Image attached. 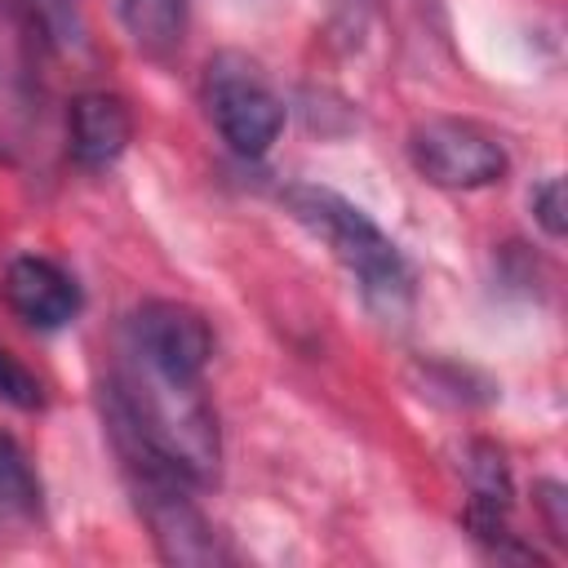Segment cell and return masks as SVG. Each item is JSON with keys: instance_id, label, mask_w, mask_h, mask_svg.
<instances>
[{"instance_id": "obj_1", "label": "cell", "mask_w": 568, "mask_h": 568, "mask_svg": "<svg viewBox=\"0 0 568 568\" xmlns=\"http://www.w3.org/2000/svg\"><path fill=\"white\" fill-rule=\"evenodd\" d=\"M288 213L333 248V257L351 271V280L359 284L364 302L386 315L399 320L408 311L413 297V275L399 257V248L390 244V235H382V226L355 209L351 200H342L328 186H288Z\"/></svg>"}, {"instance_id": "obj_2", "label": "cell", "mask_w": 568, "mask_h": 568, "mask_svg": "<svg viewBox=\"0 0 568 568\" xmlns=\"http://www.w3.org/2000/svg\"><path fill=\"white\" fill-rule=\"evenodd\" d=\"M204 102L231 151L257 160L284 129V102L244 53H217L204 75Z\"/></svg>"}, {"instance_id": "obj_3", "label": "cell", "mask_w": 568, "mask_h": 568, "mask_svg": "<svg viewBox=\"0 0 568 568\" xmlns=\"http://www.w3.org/2000/svg\"><path fill=\"white\" fill-rule=\"evenodd\" d=\"M408 160L413 169L448 191H475V186H493L506 178V146L479 129L475 120H426L408 133Z\"/></svg>"}, {"instance_id": "obj_4", "label": "cell", "mask_w": 568, "mask_h": 568, "mask_svg": "<svg viewBox=\"0 0 568 568\" xmlns=\"http://www.w3.org/2000/svg\"><path fill=\"white\" fill-rule=\"evenodd\" d=\"M124 355H133L138 364L178 377V382H200L209 355H213V333L209 320L186 306V302H142L129 324H124Z\"/></svg>"}, {"instance_id": "obj_5", "label": "cell", "mask_w": 568, "mask_h": 568, "mask_svg": "<svg viewBox=\"0 0 568 568\" xmlns=\"http://www.w3.org/2000/svg\"><path fill=\"white\" fill-rule=\"evenodd\" d=\"M4 297L13 306L18 320H27L31 328H62L80 315V288L75 280L49 262V257H36V253H22L9 262L4 271Z\"/></svg>"}, {"instance_id": "obj_6", "label": "cell", "mask_w": 568, "mask_h": 568, "mask_svg": "<svg viewBox=\"0 0 568 568\" xmlns=\"http://www.w3.org/2000/svg\"><path fill=\"white\" fill-rule=\"evenodd\" d=\"M67 133H71V155L80 169H106L124 155V146L133 138V115H129L124 98L93 89L71 102Z\"/></svg>"}, {"instance_id": "obj_7", "label": "cell", "mask_w": 568, "mask_h": 568, "mask_svg": "<svg viewBox=\"0 0 568 568\" xmlns=\"http://www.w3.org/2000/svg\"><path fill=\"white\" fill-rule=\"evenodd\" d=\"M191 0H124V27L146 58H169L186 40Z\"/></svg>"}, {"instance_id": "obj_8", "label": "cell", "mask_w": 568, "mask_h": 568, "mask_svg": "<svg viewBox=\"0 0 568 568\" xmlns=\"http://www.w3.org/2000/svg\"><path fill=\"white\" fill-rule=\"evenodd\" d=\"M40 515V479L27 462V453L0 435V519H36Z\"/></svg>"}, {"instance_id": "obj_9", "label": "cell", "mask_w": 568, "mask_h": 568, "mask_svg": "<svg viewBox=\"0 0 568 568\" xmlns=\"http://www.w3.org/2000/svg\"><path fill=\"white\" fill-rule=\"evenodd\" d=\"M0 399L4 404H13V408H40V382L9 355V351H0Z\"/></svg>"}, {"instance_id": "obj_10", "label": "cell", "mask_w": 568, "mask_h": 568, "mask_svg": "<svg viewBox=\"0 0 568 568\" xmlns=\"http://www.w3.org/2000/svg\"><path fill=\"white\" fill-rule=\"evenodd\" d=\"M532 217H537V226H541L550 240H564L568 213H564V182H559V178H546V182L532 191Z\"/></svg>"}, {"instance_id": "obj_11", "label": "cell", "mask_w": 568, "mask_h": 568, "mask_svg": "<svg viewBox=\"0 0 568 568\" xmlns=\"http://www.w3.org/2000/svg\"><path fill=\"white\" fill-rule=\"evenodd\" d=\"M27 4L53 40H80V4L75 0H27Z\"/></svg>"}, {"instance_id": "obj_12", "label": "cell", "mask_w": 568, "mask_h": 568, "mask_svg": "<svg viewBox=\"0 0 568 568\" xmlns=\"http://www.w3.org/2000/svg\"><path fill=\"white\" fill-rule=\"evenodd\" d=\"M537 506H541V515H546V528H550V537H555V541H564V537H568V519H564V506H568V497H564V484H555V479H541V484H537Z\"/></svg>"}, {"instance_id": "obj_13", "label": "cell", "mask_w": 568, "mask_h": 568, "mask_svg": "<svg viewBox=\"0 0 568 568\" xmlns=\"http://www.w3.org/2000/svg\"><path fill=\"white\" fill-rule=\"evenodd\" d=\"M22 80V58H18V31L9 27L4 9H0V93L13 89Z\"/></svg>"}]
</instances>
